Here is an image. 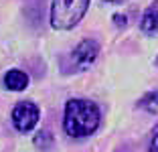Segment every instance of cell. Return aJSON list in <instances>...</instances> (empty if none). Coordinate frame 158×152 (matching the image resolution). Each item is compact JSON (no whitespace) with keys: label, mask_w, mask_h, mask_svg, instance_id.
Wrapping results in <instances>:
<instances>
[{"label":"cell","mask_w":158,"mask_h":152,"mask_svg":"<svg viewBox=\"0 0 158 152\" xmlns=\"http://www.w3.org/2000/svg\"><path fill=\"white\" fill-rule=\"evenodd\" d=\"M103 2H112V4H118V2H122V0H103Z\"/></svg>","instance_id":"cell-11"},{"label":"cell","mask_w":158,"mask_h":152,"mask_svg":"<svg viewBox=\"0 0 158 152\" xmlns=\"http://www.w3.org/2000/svg\"><path fill=\"white\" fill-rule=\"evenodd\" d=\"M53 144V136L47 130H43V132H39L37 136H35V146H39L41 150H49Z\"/></svg>","instance_id":"cell-8"},{"label":"cell","mask_w":158,"mask_h":152,"mask_svg":"<svg viewBox=\"0 0 158 152\" xmlns=\"http://www.w3.org/2000/svg\"><path fill=\"white\" fill-rule=\"evenodd\" d=\"M148 152H158V124L154 126L152 134H150V144H148Z\"/></svg>","instance_id":"cell-9"},{"label":"cell","mask_w":158,"mask_h":152,"mask_svg":"<svg viewBox=\"0 0 158 152\" xmlns=\"http://www.w3.org/2000/svg\"><path fill=\"white\" fill-rule=\"evenodd\" d=\"M138 108H142V110L150 112V114H156V112H158V89H154V91H148L146 95L140 97Z\"/></svg>","instance_id":"cell-7"},{"label":"cell","mask_w":158,"mask_h":152,"mask_svg":"<svg viewBox=\"0 0 158 152\" xmlns=\"http://www.w3.org/2000/svg\"><path fill=\"white\" fill-rule=\"evenodd\" d=\"M98 55H99V45L98 43L93 41V39H83V41L69 53V61H71L69 69L73 71V73L85 71L93 61L98 59Z\"/></svg>","instance_id":"cell-3"},{"label":"cell","mask_w":158,"mask_h":152,"mask_svg":"<svg viewBox=\"0 0 158 152\" xmlns=\"http://www.w3.org/2000/svg\"><path fill=\"white\" fill-rule=\"evenodd\" d=\"M89 0H53L51 6V24L53 28L67 31L73 28L85 16Z\"/></svg>","instance_id":"cell-2"},{"label":"cell","mask_w":158,"mask_h":152,"mask_svg":"<svg viewBox=\"0 0 158 152\" xmlns=\"http://www.w3.org/2000/svg\"><path fill=\"white\" fill-rule=\"evenodd\" d=\"M99 108L89 99L75 97L65 103V116H63V128L71 138H85L91 136L99 128Z\"/></svg>","instance_id":"cell-1"},{"label":"cell","mask_w":158,"mask_h":152,"mask_svg":"<svg viewBox=\"0 0 158 152\" xmlns=\"http://www.w3.org/2000/svg\"><path fill=\"white\" fill-rule=\"evenodd\" d=\"M140 28H142L146 35H150V37L158 35V0L144 12L142 23H140Z\"/></svg>","instance_id":"cell-6"},{"label":"cell","mask_w":158,"mask_h":152,"mask_svg":"<svg viewBox=\"0 0 158 152\" xmlns=\"http://www.w3.org/2000/svg\"><path fill=\"white\" fill-rule=\"evenodd\" d=\"M4 85L10 91H23L28 85V75L20 69H10V71H6V75H4Z\"/></svg>","instance_id":"cell-5"},{"label":"cell","mask_w":158,"mask_h":152,"mask_svg":"<svg viewBox=\"0 0 158 152\" xmlns=\"http://www.w3.org/2000/svg\"><path fill=\"white\" fill-rule=\"evenodd\" d=\"M114 20H116L118 27H124V24H126V16H124V14H116V16H114Z\"/></svg>","instance_id":"cell-10"},{"label":"cell","mask_w":158,"mask_h":152,"mask_svg":"<svg viewBox=\"0 0 158 152\" xmlns=\"http://www.w3.org/2000/svg\"><path fill=\"white\" fill-rule=\"evenodd\" d=\"M39 122V108L31 101H20L12 110V124L19 132H31Z\"/></svg>","instance_id":"cell-4"}]
</instances>
